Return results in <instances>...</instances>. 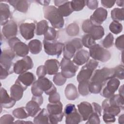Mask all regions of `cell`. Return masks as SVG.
Instances as JSON below:
<instances>
[{
  "label": "cell",
  "instance_id": "12",
  "mask_svg": "<svg viewBox=\"0 0 124 124\" xmlns=\"http://www.w3.org/2000/svg\"><path fill=\"white\" fill-rule=\"evenodd\" d=\"M15 53L11 49H6L2 50L0 57V65L8 71L10 74L13 73L14 70L13 60L15 57Z\"/></svg>",
  "mask_w": 124,
  "mask_h": 124
},
{
  "label": "cell",
  "instance_id": "62",
  "mask_svg": "<svg viewBox=\"0 0 124 124\" xmlns=\"http://www.w3.org/2000/svg\"><path fill=\"white\" fill-rule=\"evenodd\" d=\"M118 122L120 124H124V115H121L118 118Z\"/></svg>",
  "mask_w": 124,
  "mask_h": 124
},
{
  "label": "cell",
  "instance_id": "14",
  "mask_svg": "<svg viewBox=\"0 0 124 124\" xmlns=\"http://www.w3.org/2000/svg\"><path fill=\"white\" fill-rule=\"evenodd\" d=\"M36 25L34 23L24 22L20 25L19 30L21 36L26 40L32 39L34 37Z\"/></svg>",
  "mask_w": 124,
  "mask_h": 124
},
{
  "label": "cell",
  "instance_id": "22",
  "mask_svg": "<svg viewBox=\"0 0 124 124\" xmlns=\"http://www.w3.org/2000/svg\"><path fill=\"white\" fill-rule=\"evenodd\" d=\"M17 79L22 85L28 87L33 84L36 80V78L32 73L26 72L20 74Z\"/></svg>",
  "mask_w": 124,
  "mask_h": 124
},
{
  "label": "cell",
  "instance_id": "41",
  "mask_svg": "<svg viewBox=\"0 0 124 124\" xmlns=\"http://www.w3.org/2000/svg\"><path fill=\"white\" fill-rule=\"evenodd\" d=\"M57 31L54 28L48 27L45 33L44 38L47 40H54L57 37Z\"/></svg>",
  "mask_w": 124,
  "mask_h": 124
},
{
  "label": "cell",
  "instance_id": "23",
  "mask_svg": "<svg viewBox=\"0 0 124 124\" xmlns=\"http://www.w3.org/2000/svg\"><path fill=\"white\" fill-rule=\"evenodd\" d=\"M102 105V108L103 109V113H108L115 116H117L121 111L122 108L120 107L109 104L107 99L103 101Z\"/></svg>",
  "mask_w": 124,
  "mask_h": 124
},
{
  "label": "cell",
  "instance_id": "4",
  "mask_svg": "<svg viewBox=\"0 0 124 124\" xmlns=\"http://www.w3.org/2000/svg\"><path fill=\"white\" fill-rule=\"evenodd\" d=\"M114 77L113 68H103L101 69L94 70L90 79V81L103 85L110 78Z\"/></svg>",
  "mask_w": 124,
  "mask_h": 124
},
{
  "label": "cell",
  "instance_id": "61",
  "mask_svg": "<svg viewBox=\"0 0 124 124\" xmlns=\"http://www.w3.org/2000/svg\"><path fill=\"white\" fill-rule=\"evenodd\" d=\"M119 93L120 95L124 96V84L122 85L121 86H120L119 90Z\"/></svg>",
  "mask_w": 124,
  "mask_h": 124
},
{
  "label": "cell",
  "instance_id": "48",
  "mask_svg": "<svg viewBox=\"0 0 124 124\" xmlns=\"http://www.w3.org/2000/svg\"><path fill=\"white\" fill-rule=\"evenodd\" d=\"M115 46L119 50L123 51L124 49V34L118 37L115 40Z\"/></svg>",
  "mask_w": 124,
  "mask_h": 124
},
{
  "label": "cell",
  "instance_id": "52",
  "mask_svg": "<svg viewBox=\"0 0 124 124\" xmlns=\"http://www.w3.org/2000/svg\"><path fill=\"white\" fill-rule=\"evenodd\" d=\"M103 119L104 120V122L106 123H114L116 120L114 116L106 113H103Z\"/></svg>",
  "mask_w": 124,
  "mask_h": 124
},
{
  "label": "cell",
  "instance_id": "49",
  "mask_svg": "<svg viewBox=\"0 0 124 124\" xmlns=\"http://www.w3.org/2000/svg\"><path fill=\"white\" fill-rule=\"evenodd\" d=\"M14 118L10 114H5L0 119V124H11L14 121Z\"/></svg>",
  "mask_w": 124,
  "mask_h": 124
},
{
  "label": "cell",
  "instance_id": "56",
  "mask_svg": "<svg viewBox=\"0 0 124 124\" xmlns=\"http://www.w3.org/2000/svg\"><path fill=\"white\" fill-rule=\"evenodd\" d=\"M93 109V112L96 113L99 116H101V112H102V107L98 104L93 102L92 104Z\"/></svg>",
  "mask_w": 124,
  "mask_h": 124
},
{
  "label": "cell",
  "instance_id": "35",
  "mask_svg": "<svg viewBox=\"0 0 124 124\" xmlns=\"http://www.w3.org/2000/svg\"><path fill=\"white\" fill-rule=\"evenodd\" d=\"M48 22L45 20H41L36 24L35 29V34L37 35H41L44 34L48 28Z\"/></svg>",
  "mask_w": 124,
  "mask_h": 124
},
{
  "label": "cell",
  "instance_id": "32",
  "mask_svg": "<svg viewBox=\"0 0 124 124\" xmlns=\"http://www.w3.org/2000/svg\"><path fill=\"white\" fill-rule=\"evenodd\" d=\"M57 9L58 12L62 17L68 16L74 11L71 6V1H68L57 8Z\"/></svg>",
  "mask_w": 124,
  "mask_h": 124
},
{
  "label": "cell",
  "instance_id": "20",
  "mask_svg": "<svg viewBox=\"0 0 124 124\" xmlns=\"http://www.w3.org/2000/svg\"><path fill=\"white\" fill-rule=\"evenodd\" d=\"M0 96L1 107L9 108L13 107L15 105L16 100L10 97L6 90L2 87L0 88Z\"/></svg>",
  "mask_w": 124,
  "mask_h": 124
},
{
  "label": "cell",
  "instance_id": "36",
  "mask_svg": "<svg viewBox=\"0 0 124 124\" xmlns=\"http://www.w3.org/2000/svg\"><path fill=\"white\" fill-rule=\"evenodd\" d=\"M13 114L16 118L19 119H26L29 116L25 107H20L15 109L13 111Z\"/></svg>",
  "mask_w": 124,
  "mask_h": 124
},
{
  "label": "cell",
  "instance_id": "31",
  "mask_svg": "<svg viewBox=\"0 0 124 124\" xmlns=\"http://www.w3.org/2000/svg\"><path fill=\"white\" fill-rule=\"evenodd\" d=\"M28 47L31 53L37 54L40 53L42 50V44L40 40L33 39L29 43Z\"/></svg>",
  "mask_w": 124,
  "mask_h": 124
},
{
  "label": "cell",
  "instance_id": "39",
  "mask_svg": "<svg viewBox=\"0 0 124 124\" xmlns=\"http://www.w3.org/2000/svg\"><path fill=\"white\" fill-rule=\"evenodd\" d=\"M109 29L113 33L117 34L122 32L123 26L119 22L113 21L109 25Z\"/></svg>",
  "mask_w": 124,
  "mask_h": 124
},
{
  "label": "cell",
  "instance_id": "29",
  "mask_svg": "<svg viewBox=\"0 0 124 124\" xmlns=\"http://www.w3.org/2000/svg\"><path fill=\"white\" fill-rule=\"evenodd\" d=\"M104 33V30L102 26L93 25L88 34H90L94 40H96L102 38Z\"/></svg>",
  "mask_w": 124,
  "mask_h": 124
},
{
  "label": "cell",
  "instance_id": "15",
  "mask_svg": "<svg viewBox=\"0 0 124 124\" xmlns=\"http://www.w3.org/2000/svg\"><path fill=\"white\" fill-rule=\"evenodd\" d=\"M107 15V11L104 8L99 7L97 8L91 16L90 20L93 25L100 26L106 19Z\"/></svg>",
  "mask_w": 124,
  "mask_h": 124
},
{
  "label": "cell",
  "instance_id": "64",
  "mask_svg": "<svg viewBox=\"0 0 124 124\" xmlns=\"http://www.w3.org/2000/svg\"><path fill=\"white\" fill-rule=\"evenodd\" d=\"M15 123H26V124L31 123H31H32L31 122H24V121H20L18 120V121L15 122Z\"/></svg>",
  "mask_w": 124,
  "mask_h": 124
},
{
  "label": "cell",
  "instance_id": "11",
  "mask_svg": "<svg viewBox=\"0 0 124 124\" xmlns=\"http://www.w3.org/2000/svg\"><path fill=\"white\" fill-rule=\"evenodd\" d=\"M61 73L65 78H71L76 75L78 66L70 59L63 58L60 63Z\"/></svg>",
  "mask_w": 124,
  "mask_h": 124
},
{
  "label": "cell",
  "instance_id": "51",
  "mask_svg": "<svg viewBox=\"0 0 124 124\" xmlns=\"http://www.w3.org/2000/svg\"><path fill=\"white\" fill-rule=\"evenodd\" d=\"M98 65V62L94 60L90 59L86 62V64L85 65L87 68L94 71L97 67Z\"/></svg>",
  "mask_w": 124,
  "mask_h": 124
},
{
  "label": "cell",
  "instance_id": "7",
  "mask_svg": "<svg viewBox=\"0 0 124 124\" xmlns=\"http://www.w3.org/2000/svg\"><path fill=\"white\" fill-rule=\"evenodd\" d=\"M120 82L119 79L116 78H112L107 80L102 85L100 94L107 98H110L114 95L115 92L118 89Z\"/></svg>",
  "mask_w": 124,
  "mask_h": 124
},
{
  "label": "cell",
  "instance_id": "28",
  "mask_svg": "<svg viewBox=\"0 0 124 124\" xmlns=\"http://www.w3.org/2000/svg\"><path fill=\"white\" fill-rule=\"evenodd\" d=\"M48 113L46 108L41 109L33 119V123L37 124L49 123Z\"/></svg>",
  "mask_w": 124,
  "mask_h": 124
},
{
  "label": "cell",
  "instance_id": "42",
  "mask_svg": "<svg viewBox=\"0 0 124 124\" xmlns=\"http://www.w3.org/2000/svg\"><path fill=\"white\" fill-rule=\"evenodd\" d=\"M102 87V85L96 83L95 82H91L89 80V83L88 85V88L90 93L96 94L100 93L101 88Z\"/></svg>",
  "mask_w": 124,
  "mask_h": 124
},
{
  "label": "cell",
  "instance_id": "46",
  "mask_svg": "<svg viewBox=\"0 0 124 124\" xmlns=\"http://www.w3.org/2000/svg\"><path fill=\"white\" fill-rule=\"evenodd\" d=\"M53 80L56 85L58 86H62L65 83L66 78L64 77L61 73H57L54 76Z\"/></svg>",
  "mask_w": 124,
  "mask_h": 124
},
{
  "label": "cell",
  "instance_id": "21",
  "mask_svg": "<svg viewBox=\"0 0 124 124\" xmlns=\"http://www.w3.org/2000/svg\"><path fill=\"white\" fill-rule=\"evenodd\" d=\"M60 63L56 59H50L46 60L45 62L47 74L49 75H55L58 72L60 67Z\"/></svg>",
  "mask_w": 124,
  "mask_h": 124
},
{
  "label": "cell",
  "instance_id": "9",
  "mask_svg": "<svg viewBox=\"0 0 124 124\" xmlns=\"http://www.w3.org/2000/svg\"><path fill=\"white\" fill-rule=\"evenodd\" d=\"M63 113L67 124H77L82 121L81 116L74 104H67L64 108Z\"/></svg>",
  "mask_w": 124,
  "mask_h": 124
},
{
  "label": "cell",
  "instance_id": "58",
  "mask_svg": "<svg viewBox=\"0 0 124 124\" xmlns=\"http://www.w3.org/2000/svg\"><path fill=\"white\" fill-rule=\"evenodd\" d=\"M10 74L8 70H7L2 66L0 65V79H3L6 78L7 76Z\"/></svg>",
  "mask_w": 124,
  "mask_h": 124
},
{
  "label": "cell",
  "instance_id": "45",
  "mask_svg": "<svg viewBox=\"0 0 124 124\" xmlns=\"http://www.w3.org/2000/svg\"><path fill=\"white\" fill-rule=\"evenodd\" d=\"M114 71V78L119 79L124 78V68L123 65H119L113 68Z\"/></svg>",
  "mask_w": 124,
  "mask_h": 124
},
{
  "label": "cell",
  "instance_id": "34",
  "mask_svg": "<svg viewBox=\"0 0 124 124\" xmlns=\"http://www.w3.org/2000/svg\"><path fill=\"white\" fill-rule=\"evenodd\" d=\"M124 8H114L111 11V17L113 21L119 22L124 20Z\"/></svg>",
  "mask_w": 124,
  "mask_h": 124
},
{
  "label": "cell",
  "instance_id": "3",
  "mask_svg": "<svg viewBox=\"0 0 124 124\" xmlns=\"http://www.w3.org/2000/svg\"><path fill=\"white\" fill-rule=\"evenodd\" d=\"M46 109L49 114V123L57 124L62 120L64 113L62 112V104L60 101L48 104Z\"/></svg>",
  "mask_w": 124,
  "mask_h": 124
},
{
  "label": "cell",
  "instance_id": "2",
  "mask_svg": "<svg viewBox=\"0 0 124 124\" xmlns=\"http://www.w3.org/2000/svg\"><path fill=\"white\" fill-rule=\"evenodd\" d=\"M43 12L45 18L49 21L54 28L61 29L63 27L64 19L57 8L53 5L46 6L43 8Z\"/></svg>",
  "mask_w": 124,
  "mask_h": 124
},
{
  "label": "cell",
  "instance_id": "18",
  "mask_svg": "<svg viewBox=\"0 0 124 124\" xmlns=\"http://www.w3.org/2000/svg\"><path fill=\"white\" fill-rule=\"evenodd\" d=\"M78 109L82 120L87 121L90 115L93 112L92 105L87 102H82L78 105Z\"/></svg>",
  "mask_w": 124,
  "mask_h": 124
},
{
  "label": "cell",
  "instance_id": "53",
  "mask_svg": "<svg viewBox=\"0 0 124 124\" xmlns=\"http://www.w3.org/2000/svg\"><path fill=\"white\" fill-rule=\"evenodd\" d=\"M46 74V70L45 65H40L37 68L36 70V74L38 78L44 77Z\"/></svg>",
  "mask_w": 124,
  "mask_h": 124
},
{
  "label": "cell",
  "instance_id": "57",
  "mask_svg": "<svg viewBox=\"0 0 124 124\" xmlns=\"http://www.w3.org/2000/svg\"><path fill=\"white\" fill-rule=\"evenodd\" d=\"M102 5L105 8H110L115 4V1L114 0H101Z\"/></svg>",
  "mask_w": 124,
  "mask_h": 124
},
{
  "label": "cell",
  "instance_id": "47",
  "mask_svg": "<svg viewBox=\"0 0 124 124\" xmlns=\"http://www.w3.org/2000/svg\"><path fill=\"white\" fill-rule=\"evenodd\" d=\"M87 120L88 121L86 122V124H99L100 123L99 115L94 112H93L90 115Z\"/></svg>",
  "mask_w": 124,
  "mask_h": 124
},
{
  "label": "cell",
  "instance_id": "60",
  "mask_svg": "<svg viewBox=\"0 0 124 124\" xmlns=\"http://www.w3.org/2000/svg\"><path fill=\"white\" fill-rule=\"evenodd\" d=\"M37 2L40 3L41 5H43L45 6H48L49 4V3L50 2L49 0H39V1H36Z\"/></svg>",
  "mask_w": 124,
  "mask_h": 124
},
{
  "label": "cell",
  "instance_id": "59",
  "mask_svg": "<svg viewBox=\"0 0 124 124\" xmlns=\"http://www.w3.org/2000/svg\"><path fill=\"white\" fill-rule=\"evenodd\" d=\"M68 0H54V4H55V5L56 6H57V7H60V6H61V5H62V4H64L65 3H66V2H67V1H68Z\"/></svg>",
  "mask_w": 124,
  "mask_h": 124
},
{
  "label": "cell",
  "instance_id": "38",
  "mask_svg": "<svg viewBox=\"0 0 124 124\" xmlns=\"http://www.w3.org/2000/svg\"><path fill=\"white\" fill-rule=\"evenodd\" d=\"M81 41L83 46L88 48H91L96 44L95 40H94L89 34L84 35L81 39Z\"/></svg>",
  "mask_w": 124,
  "mask_h": 124
},
{
  "label": "cell",
  "instance_id": "50",
  "mask_svg": "<svg viewBox=\"0 0 124 124\" xmlns=\"http://www.w3.org/2000/svg\"><path fill=\"white\" fill-rule=\"evenodd\" d=\"M93 26V24L91 23L90 19H86L83 22V24L82 25V30L84 32L88 34L91 28Z\"/></svg>",
  "mask_w": 124,
  "mask_h": 124
},
{
  "label": "cell",
  "instance_id": "6",
  "mask_svg": "<svg viewBox=\"0 0 124 124\" xmlns=\"http://www.w3.org/2000/svg\"><path fill=\"white\" fill-rule=\"evenodd\" d=\"M8 44L11 49L17 56L24 57L28 54L29 48L24 43L21 42L17 37H14L8 40Z\"/></svg>",
  "mask_w": 124,
  "mask_h": 124
},
{
  "label": "cell",
  "instance_id": "13",
  "mask_svg": "<svg viewBox=\"0 0 124 124\" xmlns=\"http://www.w3.org/2000/svg\"><path fill=\"white\" fill-rule=\"evenodd\" d=\"M33 66V63L31 59L27 56L16 61L14 65L13 70L16 74L20 75L32 68Z\"/></svg>",
  "mask_w": 124,
  "mask_h": 124
},
{
  "label": "cell",
  "instance_id": "17",
  "mask_svg": "<svg viewBox=\"0 0 124 124\" xmlns=\"http://www.w3.org/2000/svg\"><path fill=\"white\" fill-rule=\"evenodd\" d=\"M27 88L22 85L17 79L14 85H13L10 88V95L12 98L16 101L20 100L23 95V92Z\"/></svg>",
  "mask_w": 124,
  "mask_h": 124
},
{
  "label": "cell",
  "instance_id": "44",
  "mask_svg": "<svg viewBox=\"0 0 124 124\" xmlns=\"http://www.w3.org/2000/svg\"><path fill=\"white\" fill-rule=\"evenodd\" d=\"M113 36L111 33H109L102 41V45L104 47L108 48L111 47L113 44Z\"/></svg>",
  "mask_w": 124,
  "mask_h": 124
},
{
  "label": "cell",
  "instance_id": "1",
  "mask_svg": "<svg viewBox=\"0 0 124 124\" xmlns=\"http://www.w3.org/2000/svg\"><path fill=\"white\" fill-rule=\"evenodd\" d=\"M31 91L33 95L40 96L44 92L46 95H50L57 92V89L53 83L47 78H39L32 84Z\"/></svg>",
  "mask_w": 124,
  "mask_h": 124
},
{
  "label": "cell",
  "instance_id": "16",
  "mask_svg": "<svg viewBox=\"0 0 124 124\" xmlns=\"http://www.w3.org/2000/svg\"><path fill=\"white\" fill-rule=\"evenodd\" d=\"M2 32L7 39H10L16 37L17 32V26L16 23L12 20H9L3 25Z\"/></svg>",
  "mask_w": 124,
  "mask_h": 124
},
{
  "label": "cell",
  "instance_id": "37",
  "mask_svg": "<svg viewBox=\"0 0 124 124\" xmlns=\"http://www.w3.org/2000/svg\"><path fill=\"white\" fill-rule=\"evenodd\" d=\"M89 80H85L79 82L78 86V90L79 93L83 96L89 94L90 93L88 88Z\"/></svg>",
  "mask_w": 124,
  "mask_h": 124
},
{
  "label": "cell",
  "instance_id": "63",
  "mask_svg": "<svg viewBox=\"0 0 124 124\" xmlns=\"http://www.w3.org/2000/svg\"><path fill=\"white\" fill-rule=\"evenodd\" d=\"M115 2L117 3V5L120 7H122V8H123L124 6V0H116L115 1Z\"/></svg>",
  "mask_w": 124,
  "mask_h": 124
},
{
  "label": "cell",
  "instance_id": "43",
  "mask_svg": "<svg viewBox=\"0 0 124 124\" xmlns=\"http://www.w3.org/2000/svg\"><path fill=\"white\" fill-rule=\"evenodd\" d=\"M71 3L73 11H79L85 6L86 0H72Z\"/></svg>",
  "mask_w": 124,
  "mask_h": 124
},
{
  "label": "cell",
  "instance_id": "30",
  "mask_svg": "<svg viewBox=\"0 0 124 124\" xmlns=\"http://www.w3.org/2000/svg\"><path fill=\"white\" fill-rule=\"evenodd\" d=\"M93 71V70L87 68L85 65L83 66L77 76V80L78 82L85 80H90Z\"/></svg>",
  "mask_w": 124,
  "mask_h": 124
},
{
  "label": "cell",
  "instance_id": "27",
  "mask_svg": "<svg viewBox=\"0 0 124 124\" xmlns=\"http://www.w3.org/2000/svg\"><path fill=\"white\" fill-rule=\"evenodd\" d=\"M64 93L66 98L70 100H74L78 97L76 87L72 83L67 84L64 90Z\"/></svg>",
  "mask_w": 124,
  "mask_h": 124
},
{
  "label": "cell",
  "instance_id": "40",
  "mask_svg": "<svg viewBox=\"0 0 124 124\" xmlns=\"http://www.w3.org/2000/svg\"><path fill=\"white\" fill-rule=\"evenodd\" d=\"M66 32L70 36H76L79 32V27L75 23L69 24L66 28Z\"/></svg>",
  "mask_w": 124,
  "mask_h": 124
},
{
  "label": "cell",
  "instance_id": "8",
  "mask_svg": "<svg viewBox=\"0 0 124 124\" xmlns=\"http://www.w3.org/2000/svg\"><path fill=\"white\" fill-rule=\"evenodd\" d=\"M82 46L81 40L79 38H75L65 43L64 44L62 50L63 57L70 60L73 57L76 52L80 50Z\"/></svg>",
  "mask_w": 124,
  "mask_h": 124
},
{
  "label": "cell",
  "instance_id": "25",
  "mask_svg": "<svg viewBox=\"0 0 124 124\" xmlns=\"http://www.w3.org/2000/svg\"><path fill=\"white\" fill-rule=\"evenodd\" d=\"M0 25H4L9 20L11 16V13L9 5L5 3L0 4Z\"/></svg>",
  "mask_w": 124,
  "mask_h": 124
},
{
  "label": "cell",
  "instance_id": "26",
  "mask_svg": "<svg viewBox=\"0 0 124 124\" xmlns=\"http://www.w3.org/2000/svg\"><path fill=\"white\" fill-rule=\"evenodd\" d=\"M8 2L12 5L14 8L22 13H26L27 12L29 8V3L27 0H10Z\"/></svg>",
  "mask_w": 124,
  "mask_h": 124
},
{
  "label": "cell",
  "instance_id": "10",
  "mask_svg": "<svg viewBox=\"0 0 124 124\" xmlns=\"http://www.w3.org/2000/svg\"><path fill=\"white\" fill-rule=\"evenodd\" d=\"M43 45L45 52L51 56H59L63 50L64 44L56 40H47L44 39Z\"/></svg>",
  "mask_w": 124,
  "mask_h": 124
},
{
  "label": "cell",
  "instance_id": "5",
  "mask_svg": "<svg viewBox=\"0 0 124 124\" xmlns=\"http://www.w3.org/2000/svg\"><path fill=\"white\" fill-rule=\"evenodd\" d=\"M89 50L90 56L94 60L106 62L111 57L110 53L99 44L94 45Z\"/></svg>",
  "mask_w": 124,
  "mask_h": 124
},
{
  "label": "cell",
  "instance_id": "33",
  "mask_svg": "<svg viewBox=\"0 0 124 124\" xmlns=\"http://www.w3.org/2000/svg\"><path fill=\"white\" fill-rule=\"evenodd\" d=\"M107 99L109 104L118 106L122 109L124 108V96H121L119 94H114L110 98H107Z\"/></svg>",
  "mask_w": 124,
  "mask_h": 124
},
{
  "label": "cell",
  "instance_id": "24",
  "mask_svg": "<svg viewBox=\"0 0 124 124\" xmlns=\"http://www.w3.org/2000/svg\"><path fill=\"white\" fill-rule=\"evenodd\" d=\"M40 106L39 103L32 99L28 102L26 105L25 108L29 116H35L41 110Z\"/></svg>",
  "mask_w": 124,
  "mask_h": 124
},
{
  "label": "cell",
  "instance_id": "54",
  "mask_svg": "<svg viewBox=\"0 0 124 124\" xmlns=\"http://www.w3.org/2000/svg\"><path fill=\"white\" fill-rule=\"evenodd\" d=\"M48 101L50 103H57L60 101V94L57 92H56L49 95Z\"/></svg>",
  "mask_w": 124,
  "mask_h": 124
},
{
  "label": "cell",
  "instance_id": "19",
  "mask_svg": "<svg viewBox=\"0 0 124 124\" xmlns=\"http://www.w3.org/2000/svg\"><path fill=\"white\" fill-rule=\"evenodd\" d=\"M89 52L84 49L77 51L73 56V62L76 65H82L87 62L90 58Z\"/></svg>",
  "mask_w": 124,
  "mask_h": 124
},
{
  "label": "cell",
  "instance_id": "55",
  "mask_svg": "<svg viewBox=\"0 0 124 124\" xmlns=\"http://www.w3.org/2000/svg\"><path fill=\"white\" fill-rule=\"evenodd\" d=\"M86 5L88 7L91 9L94 10L97 9L98 7V1L95 0H86Z\"/></svg>",
  "mask_w": 124,
  "mask_h": 124
}]
</instances>
